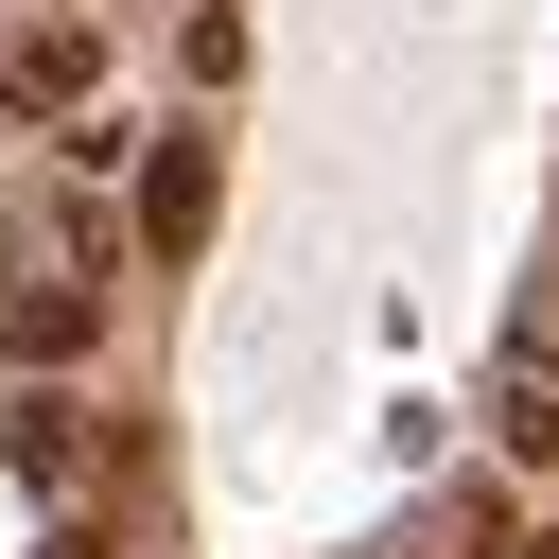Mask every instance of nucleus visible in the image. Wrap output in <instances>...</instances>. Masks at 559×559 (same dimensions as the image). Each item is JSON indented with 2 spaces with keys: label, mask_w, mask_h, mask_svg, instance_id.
I'll list each match as a JSON object with an SVG mask.
<instances>
[{
  "label": "nucleus",
  "mask_w": 559,
  "mask_h": 559,
  "mask_svg": "<svg viewBox=\"0 0 559 559\" xmlns=\"http://www.w3.org/2000/svg\"><path fill=\"white\" fill-rule=\"evenodd\" d=\"M507 437H524V454H542V472H559V384H542V367H524V384H507Z\"/></svg>",
  "instance_id": "nucleus-5"
},
{
  "label": "nucleus",
  "mask_w": 559,
  "mask_h": 559,
  "mask_svg": "<svg viewBox=\"0 0 559 559\" xmlns=\"http://www.w3.org/2000/svg\"><path fill=\"white\" fill-rule=\"evenodd\" d=\"M210 210H227L210 140H140V245H157V262H192V245H210Z\"/></svg>",
  "instance_id": "nucleus-2"
},
{
  "label": "nucleus",
  "mask_w": 559,
  "mask_h": 559,
  "mask_svg": "<svg viewBox=\"0 0 559 559\" xmlns=\"http://www.w3.org/2000/svg\"><path fill=\"white\" fill-rule=\"evenodd\" d=\"M0 472L70 507V489H87V402H52V384H35V402H0Z\"/></svg>",
  "instance_id": "nucleus-3"
},
{
  "label": "nucleus",
  "mask_w": 559,
  "mask_h": 559,
  "mask_svg": "<svg viewBox=\"0 0 559 559\" xmlns=\"http://www.w3.org/2000/svg\"><path fill=\"white\" fill-rule=\"evenodd\" d=\"M35 559H87V542H70V524H52V542H35Z\"/></svg>",
  "instance_id": "nucleus-6"
},
{
  "label": "nucleus",
  "mask_w": 559,
  "mask_h": 559,
  "mask_svg": "<svg viewBox=\"0 0 559 559\" xmlns=\"http://www.w3.org/2000/svg\"><path fill=\"white\" fill-rule=\"evenodd\" d=\"M87 332H105V297H87V280H35V297H0V349H17V367H70Z\"/></svg>",
  "instance_id": "nucleus-4"
},
{
  "label": "nucleus",
  "mask_w": 559,
  "mask_h": 559,
  "mask_svg": "<svg viewBox=\"0 0 559 559\" xmlns=\"http://www.w3.org/2000/svg\"><path fill=\"white\" fill-rule=\"evenodd\" d=\"M87 87H105V52H87V17H35V35L0 52V105H17V122H87Z\"/></svg>",
  "instance_id": "nucleus-1"
}]
</instances>
